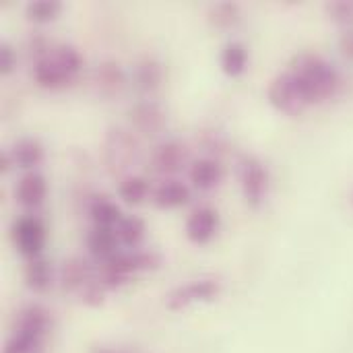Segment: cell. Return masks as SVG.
Listing matches in <instances>:
<instances>
[{"label": "cell", "instance_id": "obj_23", "mask_svg": "<svg viewBox=\"0 0 353 353\" xmlns=\"http://www.w3.org/2000/svg\"><path fill=\"white\" fill-rule=\"evenodd\" d=\"M248 50L242 46V43H238V41H234V43H228L223 50H221V58H219V62H221V70L228 74V77H240V74H244L246 72V68H248Z\"/></svg>", "mask_w": 353, "mask_h": 353}, {"label": "cell", "instance_id": "obj_14", "mask_svg": "<svg viewBox=\"0 0 353 353\" xmlns=\"http://www.w3.org/2000/svg\"><path fill=\"white\" fill-rule=\"evenodd\" d=\"M93 279L91 265L83 256H70L60 269V288L68 294H81V290Z\"/></svg>", "mask_w": 353, "mask_h": 353}, {"label": "cell", "instance_id": "obj_34", "mask_svg": "<svg viewBox=\"0 0 353 353\" xmlns=\"http://www.w3.org/2000/svg\"><path fill=\"white\" fill-rule=\"evenodd\" d=\"M12 163H14L12 155H10V153H6V151H2V153H0V172H2V174H4V172H8Z\"/></svg>", "mask_w": 353, "mask_h": 353}, {"label": "cell", "instance_id": "obj_10", "mask_svg": "<svg viewBox=\"0 0 353 353\" xmlns=\"http://www.w3.org/2000/svg\"><path fill=\"white\" fill-rule=\"evenodd\" d=\"M132 273H139L137 252H118L110 261L101 263L99 281L105 285V290H118L122 283L128 281Z\"/></svg>", "mask_w": 353, "mask_h": 353}, {"label": "cell", "instance_id": "obj_26", "mask_svg": "<svg viewBox=\"0 0 353 353\" xmlns=\"http://www.w3.org/2000/svg\"><path fill=\"white\" fill-rule=\"evenodd\" d=\"M118 194L128 205H139L149 194V184L145 178L139 176H126L118 182Z\"/></svg>", "mask_w": 353, "mask_h": 353}, {"label": "cell", "instance_id": "obj_20", "mask_svg": "<svg viewBox=\"0 0 353 353\" xmlns=\"http://www.w3.org/2000/svg\"><path fill=\"white\" fill-rule=\"evenodd\" d=\"M132 81L141 91H155L163 81V66L155 58H143L132 72Z\"/></svg>", "mask_w": 353, "mask_h": 353}, {"label": "cell", "instance_id": "obj_17", "mask_svg": "<svg viewBox=\"0 0 353 353\" xmlns=\"http://www.w3.org/2000/svg\"><path fill=\"white\" fill-rule=\"evenodd\" d=\"M89 217L93 219V223L97 228H116L122 221V211L120 207L110 199V196H91L89 201Z\"/></svg>", "mask_w": 353, "mask_h": 353}, {"label": "cell", "instance_id": "obj_25", "mask_svg": "<svg viewBox=\"0 0 353 353\" xmlns=\"http://www.w3.org/2000/svg\"><path fill=\"white\" fill-rule=\"evenodd\" d=\"M240 6L236 2L223 0L209 8V23L217 29H232L240 23Z\"/></svg>", "mask_w": 353, "mask_h": 353}, {"label": "cell", "instance_id": "obj_22", "mask_svg": "<svg viewBox=\"0 0 353 353\" xmlns=\"http://www.w3.org/2000/svg\"><path fill=\"white\" fill-rule=\"evenodd\" d=\"M10 155L19 168L31 172L33 168H37L43 161V147L35 139H21L14 143Z\"/></svg>", "mask_w": 353, "mask_h": 353}, {"label": "cell", "instance_id": "obj_31", "mask_svg": "<svg viewBox=\"0 0 353 353\" xmlns=\"http://www.w3.org/2000/svg\"><path fill=\"white\" fill-rule=\"evenodd\" d=\"M137 261H139V271H153V269L161 267V254H157L153 250L137 252Z\"/></svg>", "mask_w": 353, "mask_h": 353}, {"label": "cell", "instance_id": "obj_32", "mask_svg": "<svg viewBox=\"0 0 353 353\" xmlns=\"http://www.w3.org/2000/svg\"><path fill=\"white\" fill-rule=\"evenodd\" d=\"M339 50H341V54L347 60L353 62V27L341 31V35H339Z\"/></svg>", "mask_w": 353, "mask_h": 353}, {"label": "cell", "instance_id": "obj_24", "mask_svg": "<svg viewBox=\"0 0 353 353\" xmlns=\"http://www.w3.org/2000/svg\"><path fill=\"white\" fill-rule=\"evenodd\" d=\"M145 234H147V225L137 215H126L116 225V236H118L120 244H124L128 248H137L145 240Z\"/></svg>", "mask_w": 353, "mask_h": 353}, {"label": "cell", "instance_id": "obj_27", "mask_svg": "<svg viewBox=\"0 0 353 353\" xmlns=\"http://www.w3.org/2000/svg\"><path fill=\"white\" fill-rule=\"evenodd\" d=\"M62 12L60 0H33L25 6V14L33 23H50Z\"/></svg>", "mask_w": 353, "mask_h": 353}, {"label": "cell", "instance_id": "obj_16", "mask_svg": "<svg viewBox=\"0 0 353 353\" xmlns=\"http://www.w3.org/2000/svg\"><path fill=\"white\" fill-rule=\"evenodd\" d=\"M95 81H97V87H99L103 97H114L124 89L126 74L116 60H105L97 66Z\"/></svg>", "mask_w": 353, "mask_h": 353}, {"label": "cell", "instance_id": "obj_6", "mask_svg": "<svg viewBox=\"0 0 353 353\" xmlns=\"http://www.w3.org/2000/svg\"><path fill=\"white\" fill-rule=\"evenodd\" d=\"M238 178L242 184V192L246 203L252 209H259L269 192V172L265 163L254 155H244L238 161Z\"/></svg>", "mask_w": 353, "mask_h": 353}, {"label": "cell", "instance_id": "obj_35", "mask_svg": "<svg viewBox=\"0 0 353 353\" xmlns=\"http://www.w3.org/2000/svg\"><path fill=\"white\" fill-rule=\"evenodd\" d=\"M350 203H352V207H353V190H352V196H350Z\"/></svg>", "mask_w": 353, "mask_h": 353}, {"label": "cell", "instance_id": "obj_8", "mask_svg": "<svg viewBox=\"0 0 353 353\" xmlns=\"http://www.w3.org/2000/svg\"><path fill=\"white\" fill-rule=\"evenodd\" d=\"M10 234H12V242L21 256H25L27 261L39 259L43 244H46V230L39 219H35L31 215H23L12 223Z\"/></svg>", "mask_w": 353, "mask_h": 353}, {"label": "cell", "instance_id": "obj_11", "mask_svg": "<svg viewBox=\"0 0 353 353\" xmlns=\"http://www.w3.org/2000/svg\"><path fill=\"white\" fill-rule=\"evenodd\" d=\"M188 161V149L182 141L170 139L159 143L151 153V165L157 174H178Z\"/></svg>", "mask_w": 353, "mask_h": 353}, {"label": "cell", "instance_id": "obj_30", "mask_svg": "<svg viewBox=\"0 0 353 353\" xmlns=\"http://www.w3.org/2000/svg\"><path fill=\"white\" fill-rule=\"evenodd\" d=\"M17 52L12 46L8 43H2L0 46V72L2 74H10L14 68H17Z\"/></svg>", "mask_w": 353, "mask_h": 353}, {"label": "cell", "instance_id": "obj_29", "mask_svg": "<svg viewBox=\"0 0 353 353\" xmlns=\"http://www.w3.org/2000/svg\"><path fill=\"white\" fill-rule=\"evenodd\" d=\"M105 285L99 281V277L91 279L83 290H81V302L89 308H101L103 302H105Z\"/></svg>", "mask_w": 353, "mask_h": 353}, {"label": "cell", "instance_id": "obj_3", "mask_svg": "<svg viewBox=\"0 0 353 353\" xmlns=\"http://www.w3.org/2000/svg\"><path fill=\"white\" fill-rule=\"evenodd\" d=\"M50 323V312L41 304L25 306L14 319L12 335L2 353H43Z\"/></svg>", "mask_w": 353, "mask_h": 353}, {"label": "cell", "instance_id": "obj_13", "mask_svg": "<svg viewBox=\"0 0 353 353\" xmlns=\"http://www.w3.org/2000/svg\"><path fill=\"white\" fill-rule=\"evenodd\" d=\"M48 194V184L46 178L37 172H25L17 186H14V199L19 205L27 207V209H35L43 203Z\"/></svg>", "mask_w": 353, "mask_h": 353}, {"label": "cell", "instance_id": "obj_7", "mask_svg": "<svg viewBox=\"0 0 353 353\" xmlns=\"http://www.w3.org/2000/svg\"><path fill=\"white\" fill-rule=\"evenodd\" d=\"M221 294V283L217 279H194L174 288L165 296V308L172 312H180L199 302H213Z\"/></svg>", "mask_w": 353, "mask_h": 353}, {"label": "cell", "instance_id": "obj_19", "mask_svg": "<svg viewBox=\"0 0 353 353\" xmlns=\"http://www.w3.org/2000/svg\"><path fill=\"white\" fill-rule=\"evenodd\" d=\"M188 201H190V188L180 180H168L153 194V203L159 209H178Z\"/></svg>", "mask_w": 353, "mask_h": 353}, {"label": "cell", "instance_id": "obj_21", "mask_svg": "<svg viewBox=\"0 0 353 353\" xmlns=\"http://www.w3.org/2000/svg\"><path fill=\"white\" fill-rule=\"evenodd\" d=\"M54 281V271L46 259H35L27 263L25 269V283L33 294H46L50 292Z\"/></svg>", "mask_w": 353, "mask_h": 353}, {"label": "cell", "instance_id": "obj_2", "mask_svg": "<svg viewBox=\"0 0 353 353\" xmlns=\"http://www.w3.org/2000/svg\"><path fill=\"white\" fill-rule=\"evenodd\" d=\"M83 68L81 52L70 43H60L52 50L41 52L33 64V79L43 89L66 87Z\"/></svg>", "mask_w": 353, "mask_h": 353}, {"label": "cell", "instance_id": "obj_9", "mask_svg": "<svg viewBox=\"0 0 353 353\" xmlns=\"http://www.w3.org/2000/svg\"><path fill=\"white\" fill-rule=\"evenodd\" d=\"M128 118H130L132 126L141 134H147V137H153V134L163 132V128L168 124L165 110L157 101H151V99H141L134 105H130Z\"/></svg>", "mask_w": 353, "mask_h": 353}, {"label": "cell", "instance_id": "obj_33", "mask_svg": "<svg viewBox=\"0 0 353 353\" xmlns=\"http://www.w3.org/2000/svg\"><path fill=\"white\" fill-rule=\"evenodd\" d=\"M89 353H143L139 347H130V345H93Z\"/></svg>", "mask_w": 353, "mask_h": 353}, {"label": "cell", "instance_id": "obj_18", "mask_svg": "<svg viewBox=\"0 0 353 353\" xmlns=\"http://www.w3.org/2000/svg\"><path fill=\"white\" fill-rule=\"evenodd\" d=\"M190 182L201 188V190H211L219 184L223 172H221V165L215 161V159H209V157H203V159H196L192 161L190 165Z\"/></svg>", "mask_w": 353, "mask_h": 353}, {"label": "cell", "instance_id": "obj_15", "mask_svg": "<svg viewBox=\"0 0 353 353\" xmlns=\"http://www.w3.org/2000/svg\"><path fill=\"white\" fill-rule=\"evenodd\" d=\"M118 236H116V230H110V228H93L89 234H87V250L91 252V256H95L99 263H105L110 261L114 254H118Z\"/></svg>", "mask_w": 353, "mask_h": 353}, {"label": "cell", "instance_id": "obj_12", "mask_svg": "<svg viewBox=\"0 0 353 353\" xmlns=\"http://www.w3.org/2000/svg\"><path fill=\"white\" fill-rule=\"evenodd\" d=\"M219 230V213L215 209L203 207L194 211L186 221V238L192 244H209Z\"/></svg>", "mask_w": 353, "mask_h": 353}, {"label": "cell", "instance_id": "obj_4", "mask_svg": "<svg viewBox=\"0 0 353 353\" xmlns=\"http://www.w3.org/2000/svg\"><path fill=\"white\" fill-rule=\"evenodd\" d=\"M101 159L110 174L122 176L141 159V145L124 128H110L103 137Z\"/></svg>", "mask_w": 353, "mask_h": 353}, {"label": "cell", "instance_id": "obj_1", "mask_svg": "<svg viewBox=\"0 0 353 353\" xmlns=\"http://www.w3.org/2000/svg\"><path fill=\"white\" fill-rule=\"evenodd\" d=\"M290 68H292L290 72L298 79L310 105L331 99L341 85V77L337 68L331 62H327L323 56L312 52H300L292 60Z\"/></svg>", "mask_w": 353, "mask_h": 353}, {"label": "cell", "instance_id": "obj_5", "mask_svg": "<svg viewBox=\"0 0 353 353\" xmlns=\"http://www.w3.org/2000/svg\"><path fill=\"white\" fill-rule=\"evenodd\" d=\"M267 97H269L271 105L285 116H300L310 105L300 83H298V79L290 70L277 74L271 81Z\"/></svg>", "mask_w": 353, "mask_h": 353}, {"label": "cell", "instance_id": "obj_28", "mask_svg": "<svg viewBox=\"0 0 353 353\" xmlns=\"http://www.w3.org/2000/svg\"><path fill=\"white\" fill-rule=\"evenodd\" d=\"M329 19L337 25H341L343 29L353 27V0H333L327 2L325 6Z\"/></svg>", "mask_w": 353, "mask_h": 353}]
</instances>
